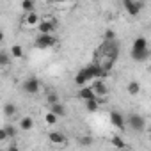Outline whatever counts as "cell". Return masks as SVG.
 <instances>
[{"label":"cell","instance_id":"6da1fadb","mask_svg":"<svg viewBox=\"0 0 151 151\" xmlns=\"http://www.w3.org/2000/svg\"><path fill=\"white\" fill-rule=\"evenodd\" d=\"M119 43L117 41H103L96 52H94V59H93V64L100 66L103 71H110L119 57Z\"/></svg>","mask_w":151,"mask_h":151},{"label":"cell","instance_id":"7a4b0ae2","mask_svg":"<svg viewBox=\"0 0 151 151\" xmlns=\"http://www.w3.org/2000/svg\"><path fill=\"white\" fill-rule=\"evenodd\" d=\"M132 59L135 62H142L149 59V46H147V39L139 36L135 37L133 45H132Z\"/></svg>","mask_w":151,"mask_h":151},{"label":"cell","instance_id":"3957f363","mask_svg":"<svg viewBox=\"0 0 151 151\" xmlns=\"http://www.w3.org/2000/svg\"><path fill=\"white\" fill-rule=\"evenodd\" d=\"M126 124H128V128H130L132 132H142V130L146 128V119H144L142 116L132 112V114H128V117H126Z\"/></svg>","mask_w":151,"mask_h":151},{"label":"cell","instance_id":"277c9868","mask_svg":"<svg viewBox=\"0 0 151 151\" xmlns=\"http://www.w3.org/2000/svg\"><path fill=\"white\" fill-rule=\"evenodd\" d=\"M34 43H36V48L46 50V48H52V46L57 43V37H55L53 34H39Z\"/></svg>","mask_w":151,"mask_h":151},{"label":"cell","instance_id":"5b68a950","mask_svg":"<svg viewBox=\"0 0 151 151\" xmlns=\"http://www.w3.org/2000/svg\"><path fill=\"white\" fill-rule=\"evenodd\" d=\"M23 91L27 93V94H36V93H39V89H41V82L36 78V77H29L25 82H23Z\"/></svg>","mask_w":151,"mask_h":151},{"label":"cell","instance_id":"8992f818","mask_svg":"<svg viewBox=\"0 0 151 151\" xmlns=\"http://www.w3.org/2000/svg\"><path fill=\"white\" fill-rule=\"evenodd\" d=\"M123 7L126 9V13H128L130 16H137V14L140 13V9L144 7V4L139 2V0H124V2H123Z\"/></svg>","mask_w":151,"mask_h":151},{"label":"cell","instance_id":"52a82bcc","mask_svg":"<svg viewBox=\"0 0 151 151\" xmlns=\"http://www.w3.org/2000/svg\"><path fill=\"white\" fill-rule=\"evenodd\" d=\"M91 89L94 91L96 98H107V94H109V87H107L105 80H94L93 86H91Z\"/></svg>","mask_w":151,"mask_h":151},{"label":"cell","instance_id":"ba28073f","mask_svg":"<svg viewBox=\"0 0 151 151\" xmlns=\"http://www.w3.org/2000/svg\"><path fill=\"white\" fill-rule=\"evenodd\" d=\"M57 22L55 20H41V23L37 25L39 34H53V30L57 29Z\"/></svg>","mask_w":151,"mask_h":151},{"label":"cell","instance_id":"9c48e42d","mask_svg":"<svg viewBox=\"0 0 151 151\" xmlns=\"http://www.w3.org/2000/svg\"><path fill=\"white\" fill-rule=\"evenodd\" d=\"M110 123L119 130H124V126H126V119L123 117L121 112H110Z\"/></svg>","mask_w":151,"mask_h":151},{"label":"cell","instance_id":"30bf717a","mask_svg":"<svg viewBox=\"0 0 151 151\" xmlns=\"http://www.w3.org/2000/svg\"><path fill=\"white\" fill-rule=\"evenodd\" d=\"M48 139H50V142H53V144H66V135L64 133H60V132H57V130H53V132H50L48 133Z\"/></svg>","mask_w":151,"mask_h":151},{"label":"cell","instance_id":"8fae6325","mask_svg":"<svg viewBox=\"0 0 151 151\" xmlns=\"http://www.w3.org/2000/svg\"><path fill=\"white\" fill-rule=\"evenodd\" d=\"M78 96H80L84 101H87V100H96V94H94V91H93L91 87H80Z\"/></svg>","mask_w":151,"mask_h":151},{"label":"cell","instance_id":"7c38bea8","mask_svg":"<svg viewBox=\"0 0 151 151\" xmlns=\"http://www.w3.org/2000/svg\"><path fill=\"white\" fill-rule=\"evenodd\" d=\"M20 130H23V132H29V130H32L34 128V119L30 117V116H25V117H22L20 119V126H18Z\"/></svg>","mask_w":151,"mask_h":151},{"label":"cell","instance_id":"4fadbf2b","mask_svg":"<svg viewBox=\"0 0 151 151\" xmlns=\"http://www.w3.org/2000/svg\"><path fill=\"white\" fill-rule=\"evenodd\" d=\"M50 112H53V114H55L57 117H64V116L68 114L66 107H64V105H62L60 101H59V103H55V105H52V107H50Z\"/></svg>","mask_w":151,"mask_h":151},{"label":"cell","instance_id":"5bb4252c","mask_svg":"<svg viewBox=\"0 0 151 151\" xmlns=\"http://www.w3.org/2000/svg\"><path fill=\"white\" fill-rule=\"evenodd\" d=\"M2 130H4V133H6L7 140H9V139H11V140H14V139H16V135H18V128H16L14 124H6Z\"/></svg>","mask_w":151,"mask_h":151},{"label":"cell","instance_id":"9a60e30c","mask_svg":"<svg viewBox=\"0 0 151 151\" xmlns=\"http://www.w3.org/2000/svg\"><path fill=\"white\" fill-rule=\"evenodd\" d=\"M16 112H18V107H16L13 101H9V103L4 105V116H6V117H14Z\"/></svg>","mask_w":151,"mask_h":151},{"label":"cell","instance_id":"2e32d148","mask_svg":"<svg viewBox=\"0 0 151 151\" xmlns=\"http://www.w3.org/2000/svg\"><path fill=\"white\" fill-rule=\"evenodd\" d=\"M84 107H86L87 112H98V110H100L98 100H87V101H84Z\"/></svg>","mask_w":151,"mask_h":151},{"label":"cell","instance_id":"e0dca14e","mask_svg":"<svg viewBox=\"0 0 151 151\" xmlns=\"http://www.w3.org/2000/svg\"><path fill=\"white\" fill-rule=\"evenodd\" d=\"M25 23H27L29 27H32V25H39L41 20H39V16H37L36 13H30V14H25Z\"/></svg>","mask_w":151,"mask_h":151},{"label":"cell","instance_id":"ac0fdd59","mask_svg":"<svg viewBox=\"0 0 151 151\" xmlns=\"http://www.w3.org/2000/svg\"><path fill=\"white\" fill-rule=\"evenodd\" d=\"M126 91H128V94H132V96H137L139 93H140V84L139 82H130L128 86H126Z\"/></svg>","mask_w":151,"mask_h":151},{"label":"cell","instance_id":"d6986e66","mask_svg":"<svg viewBox=\"0 0 151 151\" xmlns=\"http://www.w3.org/2000/svg\"><path fill=\"white\" fill-rule=\"evenodd\" d=\"M22 9L25 11V14H30V13H34L36 4L32 2V0H23V2H22Z\"/></svg>","mask_w":151,"mask_h":151},{"label":"cell","instance_id":"ffe728a7","mask_svg":"<svg viewBox=\"0 0 151 151\" xmlns=\"http://www.w3.org/2000/svg\"><path fill=\"white\" fill-rule=\"evenodd\" d=\"M112 146L117 147V149H121V151L126 149V144H124V140H123L119 135H114V137H112Z\"/></svg>","mask_w":151,"mask_h":151},{"label":"cell","instance_id":"44dd1931","mask_svg":"<svg viewBox=\"0 0 151 151\" xmlns=\"http://www.w3.org/2000/svg\"><path fill=\"white\" fill-rule=\"evenodd\" d=\"M9 62H11L9 53H7V52H0V66H2V68H7Z\"/></svg>","mask_w":151,"mask_h":151},{"label":"cell","instance_id":"7402d4cb","mask_svg":"<svg viewBox=\"0 0 151 151\" xmlns=\"http://www.w3.org/2000/svg\"><path fill=\"white\" fill-rule=\"evenodd\" d=\"M11 57H14V59L23 57V48H22L20 45H14V46L11 48Z\"/></svg>","mask_w":151,"mask_h":151},{"label":"cell","instance_id":"603a6c76","mask_svg":"<svg viewBox=\"0 0 151 151\" xmlns=\"http://www.w3.org/2000/svg\"><path fill=\"white\" fill-rule=\"evenodd\" d=\"M57 116L53 114V112H48L46 116H45V121H46V124H50V126H53V124H57Z\"/></svg>","mask_w":151,"mask_h":151},{"label":"cell","instance_id":"cb8c5ba5","mask_svg":"<svg viewBox=\"0 0 151 151\" xmlns=\"http://www.w3.org/2000/svg\"><path fill=\"white\" fill-rule=\"evenodd\" d=\"M103 39H105V41H117V39H116V32H114L112 29H107V30H105Z\"/></svg>","mask_w":151,"mask_h":151},{"label":"cell","instance_id":"d4e9b609","mask_svg":"<svg viewBox=\"0 0 151 151\" xmlns=\"http://www.w3.org/2000/svg\"><path fill=\"white\" fill-rule=\"evenodd\" d=\"M46 100H48V103H50V107H52V105H55V103H59V96H57L55 93H50V94L46 96Z\"/></svg>","mask_w":151,"mask_h":151},{"label":"cell","instance_id":"484cf974","mask_svg":"<svg viewBox=\"0 0 151 151\" xmlns=\"http://www.w3.org/2000/svg\"><path fill=\"white\" fill-rule=\"evenodd\" d=\"M91 144H93V137L87 135V137H82L80 139V146H91Z\"/></svg>","mask_w":151,"mask_h":151},{"label":"cell","instance_id":"4316f807","mask_svg":"<svg viewBox=\"0 0 151 151\" xmlns=\"http://www.w3.org/2000/svg\"><path fill=\"white\" fill-rule=\"evenodd\" d=\"M7 151H20V149H18V146H16L14 142H11V144H9V147H7Z\"/></svg>","mask_w":151,"mask_h":151},{"label":"cell","instance_id":"83f0119b","mask_svg":"<svg viewBox=\"0 0 151 151\" xmlns=\"http://www.w3.org/2000/svg\"><path fill=\"white\" fill-rule=\"evenodd\" d=\"M149 59H151V48H149Z\"/></svg>","mask_w":151,"mask_h":151},{"label":"cell","instance_id":"f1b7e54d","mask_svg":"<svg viewBox=\"0 0 151 151\" xmlns=\"http://www.w3.org/2000/svg\"><path fill=\"white\" fill-rule=\"evenodd\" d=\"M123 151H130V149H128V147H126V149H123Z\"/></svg>","mask_w":151,"mask_h":151},{"label":"cell","instance_id":"f546056e","mask_svg":"<svg viewBox=\"0 0 151 151\" xmlns=\"http://www.w3.org/2000/svg\"><path fill=\"white\" fill-rule=\"evenodd\" d=\"M149 139H151V132H149Z\"/></svg>","mask_w":151,"mask_h":151},{"label":"cell","instance_id":"4dcf8cb0","mask_svg":"<svg viewBox=\"0 0 151 151\" xmlns=\"http://www.w3.org/2000/svg\"><path fill=\"white\" fill-rule=\"evenodd\" d=\"M149 30H151V29H149Z\"/></svg>","mask_w":151,"mask_h":151}]
</instances>
